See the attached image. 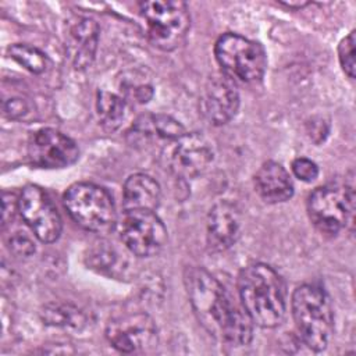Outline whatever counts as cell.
<instances>
[{
	"instance_id": "6da1fadb",
	"label": "cell",
	"mask_w": 356,
	"mask_h": 356,
	"mask_svg": "<svg viewBox=\"0 0 356 356\" xmlns=\"http://www.w3.org/2000/svg\"><path fill=\"white\" fill-rule=\"evenodd\" d=\"M184 282L192 310L210 335L231 346L252 341L253 321L216 277L202 267H188Z\"/></svg>"
},
{
	"instance_id": "7a4b0ae2",
	"label": "cell",
	"mask_w": 356,
	"mask_h": 356,
	"mask_svg": "<svg viewBox=\"0 0 356 356\" xmlns=\"http://www.w3.org/2000/svg\"><path fill=\"white\" fill-rule=\"evenodd\" d=\"M238 293L253 324L274 328L282 323L286 312L285 284L268 264L246 266L238 275Z\"/></svg>"
},
{
	"instance_id": "3957f363",
	"label": "cell",
	"mask_w": 356,
	"mask_h": 356,
	"mask_svg": "<svg viewBox=\"0 0 356 356\" xmlns=\"http://www.w3.org/2000/svg\"><path fill=\"white\" fill-rule=\"evenodd\" d=\"M292 316L303 343L321 352L332 334L334 317L327 292L314 284H303L292 293Z\"/></svg>"
},
{
	"instance_id": "277c9868",
	"label": "cell",
	"mask_w": 356,
	"mask_h": 356,
	"mask_svg": "<svg viewBox=\"0 0 356 356\" xmlns=\"http://www.w3.org/2000/svg\"><path fill=\"white\" fill-rule=\"evenodd\" d=\"M139 14L145 22L149 42L164 51L179 47L191 28L186 3L179 0H153L139 3Z\"/></svg>"
},
{
	"instance_id": "5b68a950",
	"label": "cell",
	"mask_w": 356,
	"mask_h": 356,
	"mask_svg": "<svg viewBox=\"0 0 356 356\" xmlns=\"http://www.w3.org/2000/svg\"><path fill=\"white\" fill-rule=\"evenodd\" d=\"M353 213V182H330L309 195L307 214L313 225L323 234L337 235L352 222Z\"/></svg>"
},
{
	"instance_id": "8992f818",
	"label": "cell",
	"mask_w": 356,
	"mask_h": 356,
	"mask_svg": "<svg viewBox=\"0 0 356 356\" xmlns=\"http://www.w3.org/2000/svg\"><path fill=\"white\" fill-rule=\"evenodd\" d=\"M64 207L71 218L92 232H107L117 222L115 206L111 195L90 182L72 184L63 196Z\"/></svg>"
},
{
	"instance_id": "52a82bcc",
	"label": "cell",
	"mask_w": 356,
	"mask_h": 356,
	"mask_svg": "<svg viewBox=\"0 0 356 356\" xmlns=\"http://www.w3.org/2000/svg\"><path fill=\"white\" fill-rule=\"evenodd\" d=\"M214 56L224 74L243 83L259 82L267 67L263 46L236 33L221 35L214 44Z\"/></svg>"
},
{
	"instance_id": "ba28073f",
	"label": "cell",
	"mask_w": 356,
	"mask_h": 356,
	"mask_svg": "<svg viewBox=\"0 0 356 356\" xmlns=\"http://www.w3.org/2000/svg\"><path fill=\"white\" fill-rule=\"evenodd\" d=\"M118 232L127 249L138 257L157 254L167 242V228L152 210H125Z\"/></svg>"
},
{
	"instance_id": "9c48e42d",
	"label": "cell",
	"mask_w": 356,
	"mask_h": 356,
	"mask_svg": "<svg viewBox=\"0 0 356 356\" xmlns=\"http://www.w3.org/2000/svg\"><path fill=\"white\" fill-rule=\"evenodd\" d=\"M163 159L165 167L175 177L191 179L209 168L214 159V149L204 135L191 132L168 142Z\"/></svg>"
},
{
	"instance_id": "30bf717a",
	"label": "cell",
	"mask_w": 356,
	"mask_h": 356,
	"mask_svg": "<svg viewBox=\"0 0 356 356\" xmlns=\"http://www.w3.org/2000/svg\"><path fill=\"white\" fill-rule=\"evenodd\" d=\"M18 213L35 236L43 243L60 238L61 217L49 195L36 185H26L18 196Z\"/></svg>"
},
{
	"instance_id": "8fae6325",
	"label": "cell",
	"mask_w": 356,
	"mask_h": 356,
	"mask_svg": "<svg viewBox=\"0 0 356 356\" xmlns=\"http://www.w3.org/2000/svg\"><path fill=\"white\" fill-rule=\"evenodd\" d=\"M106 337L113 348L122 353L142 352L157 345V327L147 313L132 312L111 318Z\"/></svg>"
},
{
	"instance_id": "7c38bea8",
	"label": "cell",
	"mask_w": 356,
	"mask_h": 356,
	"mask_svg": "<svg viewBox=\"0 0 356 356\" xmlns=\"http://www.w3.org/2000/svg\"><path fill=\"white\" fill-rule=\"evenodd\" d=\"M78 157L76 143L54 128L35 131L28 140V159L39 168H65Z\"/></svg>"
},
{
	"instance_id": "4fadbf2b",
	"label": "cell",
	"mask_w": 356,
	"mask_h": 356,
	"mask_svg": "<svg viewBox=\"0 0 356 356\" xmlns=\"http://www.w3.org/2000/svg\"><path fill=\"white\" fill-rule=\"evenodd\" d=\"M239 108V93L235 82L225 74L210 76L200 95V111L213 125L229 122Z\"/></svg>"
},
{
	"instance_id": "5bb4252c",
	"label": "cell",
	"mask_w": 356,
	"mask_h": 356,
	"mask_svg": "<svg viewBox=\"0 0 356 356\" xmlns=\"http://www.w3.org/2000/svg\"><path fill=\"white\" fill-rule=\"evenodd\" d=\"M242 214L236 204L228 200L217 202L207 214V246L213 252L229 249L239 238Z\"/></svg>"
},
{
	"instance_id": "9a60e30c",
	"label": "cell",
	"mask_w": 356,
	"mask_h": 356,
	"mask_svg": "<svg viewBox=\"0 0 356 356\" xmlns=\"http://www.w3.org/2000/svg\"><path fill=\"white\" fill-rule=\"evenodd\" d=\"M99 42V25L85 17L70 21L65 33V47L76 70H83L92 64Z\"/></svg>"
},
{
	"instance_id": "2e32d148",
	"label": "cell",
	"mask_w": 356,
	"mask_h": 356,
	"mask_svg": "<svg viewBox=\"0 0 356 356\" xmlns=\"http://www.w3.org/2000/svg\"><path fill=\"white\" fill-rule=\"evenodd\" d=\"M254 191L266 203H282L292 197L293 184L280 163L266 161L254 174Z\"/></svg>"
},
{
	"instance_id": "e0dca14e",
	"label": "cell",
	"mask_w": 356,
	"mask_h": 356,
	"mask_svg": "<svg viewBox=\"0 0 356 356\" xmlns=\"http://www.w3.org/2000/svg\"><path fill=\"white\" fill-rule=\"evenodd\" d=\"M161 191L159 182L147 174H134L127 178L122 188L124 210H152L160 204Z\"/></svg>"
},
{
	"instance_id": "ac0fdd59",
	"label": "cell",
	"mask_w": 356,
	"mask_h": 356,
	"mask_svg": "<svg viewBox=\"0 0 356 356\" xmlns=\"http://www.w3.org/2000/svg\"><path fill=\"white\" fill-rule=\"evenodd\" d=\"M134 142H145L153 138L167 142L175 140L185 132L184 125L167 114H145L140 115L128 132Z\"/></svg>"
},
{
	"instance_id": "d6986e66",
	"label": "cell",
	"mask_w": 356,
	"mask_h": 356,
	"mask_svg": "<svg viewBox=\"0 0 356 356\" xmlns=\"http://www.w3.org/2000/svg\"><path fill=\"white\" fill-rule=\"evenodd\" d=\"M97 115L102 122V127L106 131H115L122 124L127 114V102L111 92L100 90L96 100Z\"/></svg>"
},
{
	"instance_id": "ffe728a7",
	"label": "cell",
	"mask_w": 356,
	"mask_h": 356,
	"mask_svg": "<svg viewBox=\"0 0 356 356\" xmlns=\"http://www.w3.org/2000/svg\"><path fill=\"white\" fill-rule=\"evenodd\" d=\"M42 318L49 325L81 328L85 324V316L71 305L49 303L43 307Z\"/></svg>"
},
{
	"instance_id": "44dd1931",
	"label": "cell",
	"mask_w": 356,
	"mask_h": 356,
	"mask_svg": "<svg viewBox=\"0 0 356 356\" xmlns=\"http://www.w3.org/2000/svg\"><path fill=\"white\" fill-rule=\"evenodd\" d=\"M8 53L13 60H15L19 65L33 74H42L49 67L47 56L38 47L24 43H15L10 46Z\"/></svg>"
},
{
	"instance_id": "7402d4cb",
	"label": "cell",
	"mask_w": 356,
	"mask_h": 356,
	"mask_svg": "<svg viewBox=\"0 0 356 356\" xmlns=\"http://www.w3.org/2000/svg\"><path fill=\"white\" fill-rule=\"evenodd\" d=\"M339 63L345 74L353 79L355 78V31L345 36L338 46Z\"/></svg>"
},
{
	"instance_id": "603a6c76",
	"label": "cell",
	"mask_w": 356,
	"mask_h": 356,
	"mask_svg": "<svg viewBox=\"0 0 356 356\" xmlns=\"http://www.w3.org/2000/svg\"><path fill=\"white\" fill-rule=\"evenodd\" d=\"M292 172L293 175L303 181V182H312L318 175V167L314 161L306 159V157H298L292 161Z\"/></svg>"
},
{
	"instance_id": "cb8c5ba5",
	"label": "cell",
	"mask_w": 356,
	"mask_h": 356,
	"mask_svg": "<svg viewBox=\"0 0 356 356\" xmlns=\"http://www.w3.org/2000/svg\"><path fill=\"white\" fill-rule=\"evenodd\" d=\"M121 88H124V92L127 96L134 99L138 103H147L153 96V88L149 83H138L134 81L125 82Z\"/></svg>"
},
{
	"instance_id": "d4e9b609",
	"label": "cell",
	"mask_w": 356,
	"mask_h": 356,
	"mask_svg": "<svg viewBox=\"0 0 356 356\" xmlns=\"http://www.w3.org/2000/svg\"><path fill=\"white\" fill-rule=\"evenodd\" d=\"M10 250L17 256H31L35 252V245L25 232H15L10 238Z\"/></svg>"
},
{
	"instance_id": "484cf974",
	"label": "cell",
	"mask_w": 356,
	"mask_h": 356,
	"mask_svg": "<svg viewBox=\"0 0 356 356\" xmlns=\"http://www.w3.org/2000/svg\"><path fill=\"white\" fill-rule=\"evenodd\" d=\"M15 211H18V196L11 192L3 193V213H1V224L3 228L13 221Z\"/></svg>"
},
{
	"instance_id": "4316f807",
	"label": "cell",
	"mask_w": 356,
	"mask_h": 356,
	"mask_svg": "<svg viewBox=\"0 0 356 356\" xmlns=\"http://www.w3.org/2000/svg\"><path fill=\"white\" fill-rule=\"evenodd\" d=\"M3 110L8 118L15 120V118H21L28 113V104L21 97H11L4 102Z\"/></svg>"
}]
</instances>
